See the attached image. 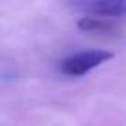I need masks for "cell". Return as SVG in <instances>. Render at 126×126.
<instances>
[{
  "instance_id": "cell-1",
  "label": "cell",
  "mask_w": 126,
  "mask_h": 126,
  "mask_svg": "<svg viewBox=\"0 0 126 126\" xmlns=\"http://www.w3.org/2000/svg\"><path fill=\"white\" fill-rule=\"evenodd\" d=\"M110 59H113V52L102 48H87L67 56L59 63V71L69 78H82L93 69L100 67L102 63H108Z\"/></svg>"
},
{
  "instance_id": "cell-2",
  "label": "cell",
  "mask_w": 126,
  "mask_h": 126,
  "mask_svg": "<svg viewBox=\"0 0 126 126\" xmlns=\"http://www.w3.org/2000/svg\"><path fill=\"white\" fill-rule=\"evenodd\" d=\"M72 9L108 19H126V0H69Z\"/></svg>"
},
{
  "instance_id": "cell-3",
  "label": "cell",
  "mask_w": 126,
  "mask_h": 126,
  "mask_svg": "<svg viewBox=\"0 0 126 126\" xmlns=\"http://www.w3.org/2000/svg\"><path fill=\"white\" fill-rule=\"evenodd\" d=\"M78 30L91 33V35H110L117 32V26L108 20V17H98V15H89L78 20Z\"/></svg>"
}]
</instances>
